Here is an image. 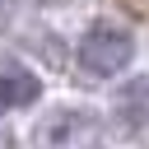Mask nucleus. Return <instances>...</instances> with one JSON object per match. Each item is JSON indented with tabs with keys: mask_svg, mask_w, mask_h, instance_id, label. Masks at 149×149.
<instances>
[{
	"mask_svg": "<svg viewBox=\"0 0 149 149\" xmlns=\"http://www.w3.org/2000/svg\"><path fill=\"white\" fill-rule=\"evenodd\" d=\"M33 5H56V0H33Z\"/></svg>",
	"mask_w": 149,
	"mask_h": 149,
	"instance_id": "obj_6",
	"label": "nucleus"
},
{
	"mask_svg": "<svg viewBox=\"0 0 149 149\" xmlns=\"http://www.w3.org/2000/svg\"><path fill=\"white\" fill-rule=\"evenodd\" d=\"M37 93H42L37 74H28L19 65L0 70V107H28V102H37Z\"/></svg>",
	"mask_w": 149,
	"mask_h": 149,
	"instance_id": "obj_2",
	"label": "nucleus"
},
{
	"mask_svg": "<svg viewBox=\"0 0 149 149\" xmlns=\"http://www.w3.org/2000/svg\"><path fill=\"white\" fill-rule=\"evenodd\" d=\"M144 102H149V79H135V84H126L116 93V107H121L126 121H140L144 116Z\"/></svg>",
	"mask_w": 149,
	"mask_h": 149,
	"instance_id": "obj_3",
	"label": "nucleus"
},
{
	"mask_svg": "<svg viewBox=\"0 0 149 149\" xmlns=\"http://www.w3.org/2000/svg\"><path fill=\"white\" fill-rule=\"evenodd\" d=\"M130 56H135V37H130L126 28H116V23H93V28L79 37V65H84V74H93V79L121 74Z\"/></svg>",
	"mask_w": 149,
	"mask_h": 149,
	"instance_id": "obj_1",
	"label": "nucleus"
},
{
	"mask_svg": "<svg viewBox=\"0 0 149 149\" xmlns=\"http://www.w3.org/2000/svg\"><path fill=\"white\" fill-rule=\"evenodd\" d=\"M0 28H5V5H0Z\"/></svg>",
	"mask_w": 149,
	"mask_h": 149,
	"instance_id": "obj_5",
	"label": "nucleus"
},
{
	"mask_svg": "<svg viewBox=\"0 0 149 149\" xmlns=\"http://www.w3.org/2000/svg\"><path fill=\"white\" fill-rule=\"evenodd\" d=\"M0 149H14V135H5V130H0Z\"/></svg>",
	"mask_w": 149,
	"mask_h": 149,
	"instance_id": "obj_4",
	"label": "nucleus"
}]
</instances>
